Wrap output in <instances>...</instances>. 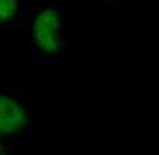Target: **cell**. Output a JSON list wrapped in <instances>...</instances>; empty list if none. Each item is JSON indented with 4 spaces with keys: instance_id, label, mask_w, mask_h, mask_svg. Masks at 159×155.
I'll list each match as a JSON object with an SVG mask.
<instances>
[{
    "instance_id": "1",
    "label": "cell",
    "mask_w": 159,
    "mask_h": 155,
    "mask_svg": "<svg viewBox=\"0 0 159 155\" xmlns=\"http://www.w3.org/2000/svg\"><path fill=\"white\" fill-rule=\"evenodd\" d=\"M60 16L52 8H47L40 12L33 21L32 33L36 45L45 53H56L60 45Z\"/></svg>"
},
{
    "instance_id": "2",
    "label": "cell",
    "mask_w": 159,
    "mask_h": 155,
    "mask_svg": "<svg viewBox=\"0 0 159 155\" xmlns=\"http://www.w3.org/2000/svg\"><path fill=\"white\" fill-rule=\"evenodd\" d=\"M27 122V113L19 102L7 96H0V134L16 133Z\"/></svg>"
},
{
    "instance_id": "3",
    "label": "cell",
    "mask_w": 159,
    "mask_h": 155,
    "mask_svg": "<svg viewBox=\"0 0 159 155\" xmlns=\"http://www.w3.org/2000/svg\"><path fill=\"white\" fill-rule=\"evenodd\" d=\"M17 11V0H0V23L8 21Z\"/></svg>"
},
{
    "instance_id": "4",
    "label": "cell",
    "mask_w": 159,
    "mask_h": 155,
    "mask_svg": "<svg viewBox=\"0 0 159 155\" xmlns=\"http://www.w3.org/2000/svg\"><path fill=\"white\" fill-rule=\"evenodd\" d=\"M0 155H6V151H4V147L2 146V143H0Z\"/></svg>"
},
{
    "instance_id": "5",
    "label": "cell",
    "mask_w": 159,
    "mask_h": 155,
    "mask_svg": "<svg viewBox=\"0 0 159 155\" xmlns=\"http://www.w3.org/2000/svg\"><path fill=\"white\" fill-rule=\"evenodd\" d=\"M107 2H110V0H107Z\"/></svg>"
}]
</instances>
